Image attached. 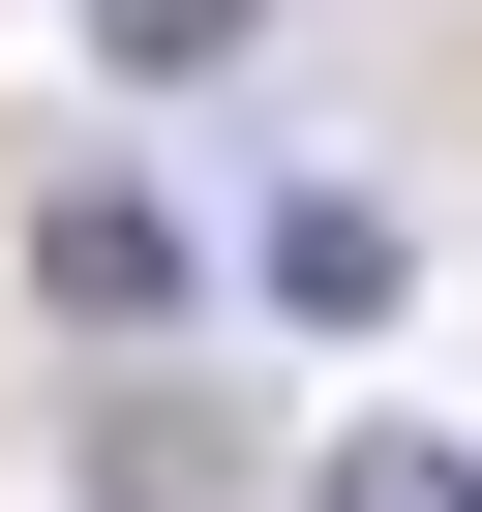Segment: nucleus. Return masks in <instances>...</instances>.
Instances as JSON below:
<instances>
[{"label":"nucleus","mask_w":482,"mask_h":512,"mask_svg":"<svg viewBox=\"0 0 482 512\" xmlns=\"http://www.w3.org/2000/svg\"><path fill=\"white\" fill-rule=\"evenodd\" d=\"M272 302H302V332H392V211H362V181L272 211Z\"/></svg>","instance_id":"obj_3"},{"label":"nucleus","mask_w":482,"mask_h":512,"mask_svg":"<svg viewBox=\"0 0 482 512\" xmlns=\"http://www.w3.org/2000/svg\"><path fill=\"white\" fill-rule=\"evenodd\" d=\"M31 302H61V332H181V211H151V181H61V211H31Z\"/></svg>","instance_id":"obj_1"},{"label":"nucleus","mask_w":482,"mask_h":512,"mask_svg":"<svg viewBox=\"0 0 482 512\" xmlns=\"http://www.w3.org/2000/svg\"><path fill=\"white\" fill-rule=\"evenodd\" d=\"M302 512H482V452H452V422H332V452H302Z\"/></svg>","instance_id":"obj_4"},{"label":"nucleus","mask_w":482,"mask_h":512,"mask_svg":"<svg viewBox=\"0 0 482 512\" xmlns=\"http://www.w3.org/2000/svg\"><path fill=\"white\" fill-rule=\"evenodd\" d=\"M241 31H272V0H91V61H151V91H211Z\"/></svg>","instance_id":"obj_5"},{"label":"nucleus","mask_w":482,"mask_h":512,"mask_svg":"<svg viewBox=\"0 0 482 512\" xmlns=\"http://www.w3.org/2000/svg\"><path fill=\"white\" fill-rule=\"evenodd\" d=\"M91 512H241V422L211 392H91Z\"/></svg>","instance_id":"obj_2"}]
</instances>
